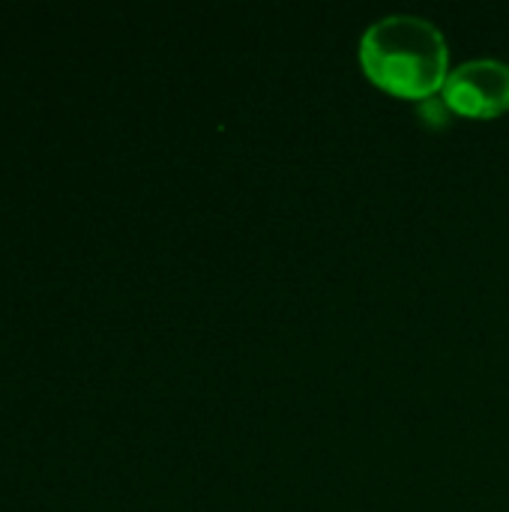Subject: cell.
I'll return each mask as SVG.
<instances>
[{"label":"cell","instance_id":"6da1fadb","mask_svg":"<svg viewBox=\"0 0 509 512\" xmlns=\"http://www.w3.org/2000/svg\"><path fill=\"white\" fill-rule=\"evenodd\" d=\"M444 33L420 15H387L360 36V66L390 96L426 102L444 90L450 75Z\"/></svg>","mask_w":509,"mask_h":512},{"label":"cell","instance_id":"7a4b0ae2","mask_svg":"<svg viewBox=\"0 0 509 512\" xmlns=\"http://www.w3.org/2000/svg\"><path fill=\"white\" fill-rule=\"evenodd\" d=\"M441 99L459 117L489 120L509 111V63L477 57L450 69Z\"/></svg>","mask_w":509,"mask_h":512},{"label":"cell","instance_id":"3957f363","mask_svg":"<svg viewBox=\"0 0 509 512\" xmlns=\"http://www.w3.org/2000/svg\"><path fill=\"white\" fill-rule=\"evenodd\" d=\"M450 114L453 111L447 108V102L441 96H432V99L420 102V117H426V123H432V126H444Z\"/></svg>","mask_w":509,"mask_h":512}]
</instances>
